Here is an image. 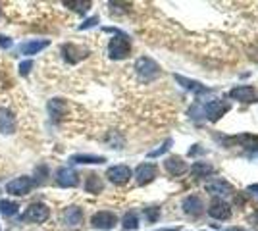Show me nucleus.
Masks as SVG:
<instances>
[{"mask_svg":"<svg viewBox=\"0 0 258 231\" xmlns=\"http://www.w3.org/2000/svg\"><path fill=\"white\" fill-rule=\"evenodd\" d=\"M229 110L227 104H221L220 100H210L206 104H200L197 102L193 108L189 110V116L193 118V120H198V118H208L210 122H216V120H220L221 116L225 114Z\"/></svg>","mask_w":258,"mask_h":231,"instance_id":"1","label":"nucleus"},{"mask_svg":"<svg viewBox=\"0 0 258 231\" xmlns=\"http://www.w3.org/2000/svg\"><path fill=\"white\" fill-rule=\"evenodd\" d=\"M129 52H131V43H129L127 35L116 31V37H112L110 45H108V54H110V58L112 60H123V58L129 56Z\"/></svg>","mask_w":258,"mask_h":231,"instance_id":"2","label":"nucleus"},{"mask_svg":"<svg viewBox=\"0 0 258 231\" xmlns=\"http://www.w3.org/2000/svg\"><path fill=\"white\" fill-rule=\"evenodd\" d=\"M135 70L137 75L141 77V81H145V83L156 79L160 75V66L152 58H148V56H143V58H139L135 62Z\"/></svg>","mask_w":258,"mask_h":231,"instance_id":"3","label":"nucleus"},{"mask_svg":"<svg viewBox=\"0 0 258 231\" xmlns=\"http://www.w3.org/2000/svg\"><path fill=\"white\" fill-rule=\"evenodd\" d=\"M50 216V208L43 202H35V204H29V208L25 210L24 219L25 221H33V223H43L47 221Z\"/></svg>","mask_w":258,"mask_h":231,"instance_id":"4","label":"nucleus"},{"mask_svg":"<svg viewBox=\"0 0 258 231\" xmlns=\"http://www.w3.org/2000/svg\"><path fill=\"white\" fill-rule=\"evenodd\" d=\"M35 183L31 177H27V175H22V177H16L12 181L6 185V191L14 196H24L27 195L29 191H31V187H33Z\"/></svg>","mask_w":258,"mask_h":231,"instance_id":"5","label":"nucleus"},{"mask_svg":"<svg viewBox=\"0 0 258 231\" xmlns=\"http://www.w3.org/2000/svg\"><path fill=\"white\" fill-rule=\"evenodd\" d=\"M229 97L239 102H258V91L250 85L235 87L229 91Z\"/></svg>","mask_w":258,"mask_h":231,"instance_id":"6","label":"nucleus"},{"mask_svg":"<svg viewBox=\"0 0 258 231\" xmlns=\"http://www.w3.org/2000/svg\"><path fill=\"white\" fill-rule=\"evenodd\" d=\"M116 214H112L108 210H102V212H97L93 219H91V225L95 227V229H112L114 225H116Z\"/></svg>","mask_w":258,"mask_h":231,"instance_id":"7","label":"nucleus"},{"mask_svg":"<svg viewBox=\"0 0 258 231\" xmlns=\"http://www.w3.org/2000/svg\"><path fill=\"white\" fill-rule=\"evenodd\" d=\"M106 177L110 179L114 185H125L131 177V170L127 166H112L106 171Z\"/></svg>","mask_w":258,"mask_h":231,"instance_id":"8","label":"nucleus"},{"mask_svg":"<svg viewBox=\"0 0 258 231\" xmlns=\"http://www.w3.org/2000/svg\"><path fill=\"white\" fill-rule=\"evenodd\" d=\"M77 183H79V177L72 168H60L56 171V185L58 187L70 189V187H75Z\"/></svg>","mask_w":258,"mask_h":231,"instance_id":"9","label":"nucleus"},{"mask_svg":"<svg viewBox=\"0 0 258 231\" xmlns=\"http://www.w3.org/2000/svg\"><path fill=\"white\" fill-rule=\"evenodd\" d=\"M156 173H158V168H156L154 164L145 162V164H141L135 171L137 183H139V185H147V183H150L154 177H156Z\"/></svg>","mask_w":258,"mask_h":231,"instance_id":"10","label":"nucleus"},{"mask_svg":"<svg viewBox=\"0 0 258 231\" xmlns=\"http://www.w3.org/2000/svg\"><path fill=\"white\" fill-rule=\"evenodd\" d=\"M50 45L49 39H41V41H27V43H22L18 47V52L24 54V56H33V54H39L43 49H47Z\"/></svg>","mask_w":258,"mask_h":231,"instance_id":"11","label":"nucleus"},{"mask_svg":"<svg viewBox=\"0 0 258 231\" xmlns=\"http://www.w3.org/2000/svg\"><path fill=\"white\" fill-rule=\"evenodd\" d=\"M62 54H64V58H66L68 64H77L79 60H83L89 52L85 49H81V47H75V45H64L62 47Z\"/></svg>","mask_w":258,"mask_h":231,"instance_id":"12","label":"nucleus"},{"mask_svg":"<svg viewBox=\"0 0 258 231\" xmlns=\"http://www.w3.org/2000/svg\"><path fill=\"white\" fill-rule=\"evenodd\" d=\"M0 133H16V116L8 108H0Z\"/></svg>","mask_w":258,"mask_h":231,"instance_id":"13","label":"nucleus"},{"mask_svg":"<svg viewBox=\"0 0 258 231\" xmlns=\"http://www.w3.org/2000/svg\"><path fill=\"white\" fill-rule=\"evenodd\" d=\"M64 221H66V225H70V227H79L81 221H83V210L79 206L66 208V212H64Z\"/></svg>","mask_w":258,"mask_h":231,"instance_id":"14","label":"nucleus"},{"mask_svg":"<svg viewBox=\"0 0 258 231\" xmlns=\"http://www.w3.org/2000/svg\"><path fill=\"white\" fill-rule=\"evenodd\" d=\"M208 214L216 219H227L229 216H231V210H229V206H227L225 202H221V200H214L208 208Z\"/></svg>","mask_w":258,"mask_h":231,"instance_id":"15","label":"nucleus"},{"mask_svg":"<svg viewBox=\"0 0 258 231\" xmlns=\"http://www.w3.org/2000/svg\"><path fill=\"white\" fill-rule=\"evenodd\" d=\"M175 81H177V83H181V85H183L185 89L193 91L195 95H206V93H210V89H206L204 85H200L198 81L187 79V77H183V75H175Z\"/></svg>","mask_w":258,"mask_h":231,"instance_id":"16","label":"nucleus"},{"mask_svg":"<svg viewBox=\"0 0 258 231\" xmlns=\"http://www.w3.org/2000/svg\"><path fill=\"white\" fill-rule=\"evenodd\" d=\"M202 208H204L202 200H200L198 196H195V195L187 196V198L183 200V210L187 212V214L198 216V214H202Z\"/></svg>","mask_w":258,"mask_h":231,"instance_id":"17","label":"nucleus"},{"mask_svg":"<svg viewBox=\"0 0 258 231\" xmlns=\"http://www.w3.org/2000/svg\"><path fill=\"white\" fill-rule=\"evenodd\" d=\"M164 166H166V170L170 171L172 175H181V173L187 171V164H185L179 156H172V158H168L166 162H164Z\"/></svg>","mask_w":258,"mask_h":231,"instance_id":"18","label":"nucleus"},{"mask_svg":"<svg viewBox=\"0 0 258 231\" xmlns=\"http://www.w3.org/2000/svg\"><path fill=\"white\" fill-rule=\"evenodd\" d=\"M64 108H66V104H64V100L62 98H52L49 102V114H50V120L52 122H58L62 118V114H64Z\"/></svg>","mask_w":258,"mask_h":231,"instance_id":"19","label":"nucleus"},{"mask_svg":"<svg viewBox=\"0 0 258 231\" xmlns=\"http://www.w3.org/2000/svg\"><path fill=\"white\" fill-rule=\"evenodd\" d=\"M102 189H104V185H102V181H100V177L97 175V173H91V175L87 177L85 191L87 193H91V195H99Z\"/></svg>","mask_w":258,"mask_h":231,"instance_id":"20","label":"nucleus"},{"mask_svg":"<svg viewBox=\"0 0 258 231\" xmlns=\"http://www.w3.org/2000/svg\"><path fill=\"white\" fill-rule=\"evenodd\" d=\"M70 162H74V164H102V162H106L104 156H93V154H75L70 158Z\"/></svg>","mask_w":258,"mask_h":231,"instance_id":"21","label":"nucleus"},{"mask_svg":"<svg viewBox=\"0 0 258 231\" xmlns=\"http://www.w3.org/2000/svg\"><path fill=\"white\" fill-rule=\"evenodd\" d=\"M206 191L214 193V195H227V193H231V185L227 181H214L206 185Z\"/></svg>","mask_w":258,"mask_h":231,"instance_id":"22","label":"nucleus"},{"mask_svg":"<svg viewBox=\"0 0 258 231\" xmlns=\"http://www.w3.org/2000/svg\"><path fill=\"white\" fill-rule=\"evenodd\" d=\"M214 171V168L206 164V162H195L193 166H191V173L195 175V177H206Z\"/></svg>","mask_w":258,"mask_h":231,"instance_id":"23","label":"nucleus"},{"mask_svg":"<svg viewBox=\"0 0 258 231\" xmlns=\"http://www.w3.org/2000/svg\"><path fill=\"white\" fill-rule=\"evenodd\" d=\"M18 210H20L18 202H14V200H0V214H2V216H6V218L16 216Z\"/></svg>","mask_w":258,"mask_h":231,"instance_id":"24","label":"nucleus"},{"mask_svg":"<svg viewBox=\"0 0 258 231\" xmlns=\"http://www.w3.org/2000/svg\"><path fill=\"white\" fill-rule=\"evenodd\" d=\"M64 6H66V8H72V10L77 14H85L87 10L91 8V2H89V0H85V2H72V0H66Z\"/></svg>","mask_w":258,"mask_h":231,"instance_id":"25","label":"nucleus"},{"mask_svg":"<svg viewBox=\"0 0 258 231\" xmlns=\"http://www.w3.org/2000/svg\"><path fill=\"white\" fill-rule=\"evenodd\" d=\"M139 227V218L135 212H127L123 216V229H137Z\"/></svg>","mask_w":258,"mask_h":231,"instance_id":"26","label":"nucleus"},{"mask_svg":"<svg viewBox=\"0 0 258 231\" xmlns=\"http://www.w3.org/2000/svg\"><path fill=\"white\" fill-rule=\"evenodd\" d=\"M172 139H166V143L160 146V148H156V150H152V152H148V156L150 158H156V156H160V154H164L166 150H170V146H172Z\"/></svg>","mask_w":258,"mask_h":231,"instance_id":"27","label":"nucleus"},{"mask_svg":"<svg viewBox=\"0 0 258 231\" xmlns=\"http://www.w3.org/2000/svg\"><path fill=\"white\" fill-rule=\"evenodd\" d=\"M145 216H147L148 221H156L160 216V208H154V206L145 208Z\"/></svg>","mask_w":258,"mask_h":231,"instance_id":"28","label":"nucleus"},{"mask_svg":"<svg viewBox=\"0 0 258 231\" xmlns=\"http://www.w3.org/2000/svg\"><path fill=\"white\" fill-rule=\"evenodd\" d=\"M47 175H49V168H47V166H41V168H37V179L33 183H37V185L39 183H43Z\"/></svg>","mask_w":258,"mask_h":231,"instance_id":"29","label":"nucleus"},{"mask_svg":"<svg viewBox=\"0 0 258 231\" xmlns=\"http://www.w3.org/2000/svg\"><path fill=\"white\" fill-rule=\"evenodd\" d=\"M31 68H33V62L31 60H25L20 64V75H27V73L31 72Z\"/></svg>","mask_w":258,"mask_h":231,"instance_id":"30","label":"nucleus"},{"mask_svg":"<svg viewBox=\"0 0 258 231\" xmlns=\"http://www.w3.org/2000/svg\"><path fill=\"white\" fill-rule=\"evenodd\" d=\"M12 39L6 35H0V49H12Z\"/></svg>","mask_w":258,"mask_h":231,"instance_id":"31","label":"nucleus"},{"mask_svg":"<svg viewBox=\"0 0 258 231\" xmlns=\"http://www.w3.org/2000/svg\"><path fill=\"white\" fill-rule=\"evenodd\" d=\"M97 24H99V18L95 16V18H91V20H87L85 24H81V25H79V29L83 31V29H89V27H93V25H97Z\"/></svg>","mask_w":258,"mask_h":231,"instance_id":"32","label":"nucleus"},{"mask_svg":"<svg viewBox=\"0 0 258 231\" xmlns=\"http://www.w3.org/2000/svg\"><path fill=\"white\" fill-rule=\"evenodd\" d=\"M248 193H250V195H254V196H258V185H252V187H248Z\"/></svg>","mask_w":258,"mask_h":231,"instance_id":"33","label":"nucleus"},{"mask_svg":"<svg viewBox=\"0 0 258 231\" xmlns=\"http://www.w3.org/2000/svg\"><path fill=\"white\" fill-rule=\"evenodd\" d=\"M200 152H202V148H191V150H189V154H193V156H195V154H200Z\"/></svg>","mask_w":258,"mask_h":231,"instance_id":"34","label":"nucleus"},{"mask_svg":"<svg viewBox=\"0 0 258 231\" xmlns=\"http://www.w3.org/2000/svg\"><path fill=\"white\" fill-rule=\"evenodd\" d=\"M156 231H177V227H168V229H156Z\"/></svg>","mask_w":258,"mask_h":231,"instance_id":"35","label":"nucleus"},{"mask_svg":"<svg viewBox=\"0 0 258 231\" xmlns=\"http://www.w3.org/2000/svg\"><path fill=\"white\" fill-rule=\"evenodd\" d=\"M229 231H243V229H237V227H231Z\"/></svg>","mask_w":258,"mask_h":231,"instance_id":"36","label":"nucleus"}]
</instances>
